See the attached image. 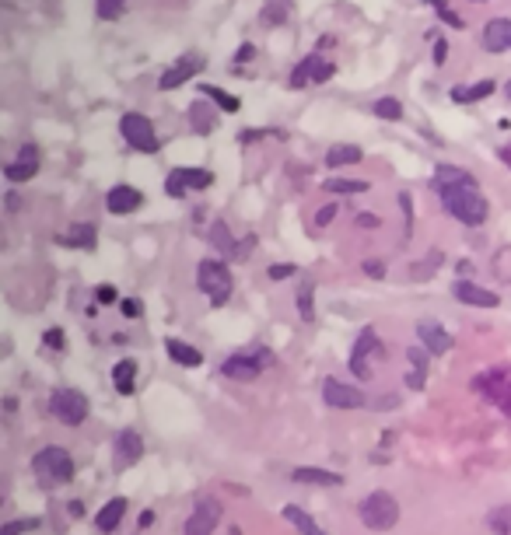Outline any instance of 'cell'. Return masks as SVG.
Returning <instances> with one entry per match:
<instances>
[{
    "instance_id": "1",
    "label": "cell",
    "mask_w": 511,
    "mask_h": 535,
    "mask_svg": "<svg viewBox=\"0 0 511 535\" xmlns=\"http://www.w3.org/2000/svg\"><path fill=\"white\" fill-rule=\"evenodd\" d=\"M441 193V206L455 217V220H462V224H469V227H476V224H483L487 220V199H483V193H480V186L473 182V179H466V182H452V186H445V189H438Z\"/></svg>"
},
{
    "instance_id": "2",
    "label": "cell",
    "mask_w": 511,
    "mask_h": 535,
    "mask_svg": "<svg viewBox=\"0 0 511 535\" xmlns=\"http://www.w3.org/2000/svg\"><path fill=\"white\" fill-rule=\"evenodd\" d=\"M32 469H36L39 486L57 490V486L71 483V476H74V458H71L64 448H43V451L32 458Z\"/></svg>"
},
{
    "instance_id": "3",
    "label": "cell",
    "mask_w": 511,
    "mask_h": 535,
    "mask_svg": "<svg viewBox=\"0 0 511 535\" xmlns=\"http://www.w3.org/2000/svg\"><path fill=\"white\" fill-rule=\"evenodd\" d=\"M361 521L371 528V532H389L396 521H399V500L389 493V490H375L361 500Z\"/></svg>"
},
{
    "instance_id": "4",
    "label": "cell",
    "mask_w": 511,
    "mask_h": 535,
    "mask_svg": "<svg viewBox=\"0 0 511 535\" xmlns=\"http://www.w3.org/2000/svg\"><path fill=\"white\" fill-rule=\"evenodd\" d=\"M473 385H476V392H480L490 406H497L501 413L511 416V364H497V368L476 375Z\"/></svg>"
},
{
    "instance_id": "5",
    "label": "cell",
    "mask_w": 511,
    "mask_h": 535,
    "mask_svg": "<svg viewBox=\"0 0 511 535\" xmlns=\"http://www.w3.org/2000/svg\"><path fill=\"white\" fill-rule=\"evenodd\" d=\"M196 287L210 298V305H224L231 298V273L224 270V262L203 259L196 266Z\"/></svg>"
},
{
    "instance_id": "6",
    "label": "cell",
    "mask_w": 511,
    "mask_h": 535,
    "mask_svg": "<svg viewBox=\"0 0 511 535\" xmlns=\"http://www.w3.org/2000/svg\"><path fill=\"white\" fill-rule=\"evenodd\" d=\"M50 413H53L60 423L77 427V423L88 420V399H84L77 389H57V392L50 395Z\"/></svg>"
},
{
    "instance_id": "7",
    "label": "cell",
    "mask_w": 511,
    "mask_h": 535,
    "mask_svg": "<svg viewBox=\"0 0 511 535\" xmlns=\"http://www.w3.org/2000/svg\"><path fill=\"white\" fill-rule=\"evenodd\" d=\"M119 133L126 137L130 147H137V151H144V154H154V151H158L154 123H151L147 116H140V112H126V116L119 119Z\"/></svg>"
},
{
    "instance_id": "8",
    "label": "cell",
    "mask_w": 511,
    "mask_h": 535,
    "mask_svg": "<svg viewBox=\"0 0 511 535\" xmlns=\"http://www.w3.org/2000/svg\"><path fill=\"white\" fill-rule=\"evenodd\" d=\"M385 350H382V343H378V336H375V329H364L361 336H357V343H354V354H350V371H354V378H361V382H371V364H368V357H382Z\"/></svg>"
},
{
    "instance_id": "9",
    "label": "cell",
    "mask_w": 511,
    "mask_h": 535,
    "mask_svg": "<svg viewBox=\"0 0 511 535\" xmlns=\"http://www.w3.org/2000/svg\"><path fill=\"white\" fill-rule=\"evenodd\" d=\"M274 357L267 354V350H260V354H231L224 364H221V371L228 375V378H242V382H252L256 375H260L267 364H270Z\"/></svg>"
},
{
    "instance_id": "10",
    "label": "cell",
    "mask_w": 511,
    "mask_h": 535,
    "mask_svg": "<svg viewBox=\"0 0 511 535\" xmlns=\"http://www.w3.org/2000/svg\"><path fill=\"white\" fill-rule=\"evenodd\" d=\"M210 182H214V175L203 172V168H175V172H168V179H165V193L175 196V199H182L189 189H207Z\"/></svg>"
},
{
    "instance_id": "11",
    "label": "cell",
    "mask_w": 511,
    "mask_h": 535,
    "mask_svg": "<svg viewBox=\"0 0 511 535\" xmlns=\"http://www.w3.org/2000/svg\"><path fill=\"white\" fill-rule=\"evenodd\" d=\"M323 399L333 409H357V406H364V392L357 385L340 382V378H326L323 382Z\"/></svg>"
},
{
    "instance_id": "12",
    "label": "cell",
    "mask_w": 511,
    "mask_h": 535,
    "mask_svg": "<svg viewBox=\"0 0 511 535\" xmlns=\"http://www.w3.org/2000/svg\"><path fill=\"white\" fill-rule=\"evenodd\" d=\"M217 521H221V504L214 497H200L186 521V535H214Z\"/></svg>"
},
{
    "instance_id": "13",
    "label": "cell",
    "mask_w": 511,
    "mask_h": 535,
    "mask_svg": "<svg viewBox=\"0 0 511 535\" xmlns=\"http://www.w3.org/2000/svg\"><path fill=\"white\" fill-rule=\"evenodd\" d=\"M336 74V67L329 63V60H323L319 53H312L309 60H302L298 63V70L291 74V84L295 88H305V84H323V81H329Z\"/></svg>"
},
{
    "instance_id": "14",
    "label": "cell",
    "mask_w": 511,
    "mask_h": 535,
    "mask_svg": "<svg viewBox=\"0 0 511 535\" xmlns=\"http://www.w3.org/2000/svg\"><path fill=\"white\" fill-rule=\"evenodd\" d=\"M200 67H203V56H200V53H186V56H179L172 67H165V74H161L158 88H161V91L179 88V84H186L189 77H196V70H200Z\"/></svg>"
},
{
    "instance_id": "15",
    "label": "cell",
    "mask_w": 511,
    "mask_h": 535,
    "mask_svg": "<svg viewBox=\"0 0 511 535\" xmlns=\"http://www.w3.org/2000/svg\"><path fill=\"white\" fill-rule=\"evenodd\" d=\"M36 172H39V147H36V144H25V147L18 151V158L4 168V175H8L11 182H29Z\"/></svg>"
},
{
    "instance_id": "16",
    "label": "cell",
    "mask_w": 511,
    "mask_h": 535,
    "mask_svg": "<svg viewBox=\"0 0 511 535\" xmlns=\"http://www.w3.org/2000/svg\"><path fill=\"white\" fill-rule=\"evenodd\" d=\"M452 294H455V301L473 305V308H497V305H501V298H497L494 291L476 287V284H469V280H459V284L452 287Z\"/></svg>"
},
{
    "instance_id": "17",
    "label": "cell",
    "mask_w": 511,
    "mask_h": 535,
    "mask_svg": "<svg viewBox=\"0 0 511 535\" xmlns=\"http://www.w3.org/2000/svg\"><path fill=\"white\" fill-rule=\"evenodd\" d=\"M417 336H420V343H424V350L427 354H445V350H452V333L448 329H441L438 322H420L417 326Z\"/></svg>"
},
{
    "instance_id": "18",
    "label": "cell",
    "mask_w": 511,
    "mask_h": 535,
    "mask_svg": "<svg viewBox=\"0 0 511 535\" xmlns=\"http://www.w3.org/2000/svg\"><path fill=\"white\" fill-rule=\"evenodd\" d=\"M112 448H116V462H119V465H133V462H140V455H144V437H140L137 430H123V434L112 441Z\"/></svg>"
},
{
    "instance_id": "19",
    "label": "cell",
    "mask_w": 511,
    "mask_h": 535,
    "mask_svg": "<svg viewBox=\"0 0 511 535\" xmlns=\"http://www.w3.org/2000/svg\"><path fill=\"white\" fill-rule=\"evenodd\" d=\"M140 189H133V186H112L109 189V196H105V206L112 210V213H133L137 206H140Z\"/></svg>"
},
{
    "instance_id": "20",
    "label": "cell",
    "mask_w": 511,
    "mask_h": 535,
    "mask_svg": "<svg viewBox=\"0 0 511 535\" xmlns=\"http://www.w3.org/2000/svg\"><path fill=\"white\" fill-rule=\"evenodd\" d=\"M483 46H487L490 53H504V50H511V22H508V18H494V22H487V29H483Z\"/></svg>"
},
{
    "instance_id": "21",
    "label": "cell",
    "mask_w": 511,
    "mask_h": 535,
    "mask_svg": "<svg viewBox=\"0 0 511 535\" xmlns=\"http://www.w3.org/2000/svg\"><path fill=\"white\" fill-rule=\"evenodd\" d=\"M295 483H309V486H340L343 479L336 472H326V469H316V465H302L291 472Z\"/></svg>"
},
{
    "instance_id": "22",
    "label": "cell",
    "mask_w": 511,
    "mask_h": 535,
    "mask_svg": "<svg viewBox=\"0 0 511 535\" xmlns=\"http://www.w3.org/2000/svg\"><path fill=\"white\" fill-rule=\"evenodd\" d=\"M123 514H126V497H112V500L98 511V518H95L98 532H116L119 521H123Z\"/></svg>"
},
{
    "instance_id": "23",
    "label": "cell",
    "mask_w": 511,
    "mask_h": 535,
    "mask_svg": "<svg viewBox=\"0 0 511 535\" xmlns=\"http://www.w3.org/2000/svg\"><path fill=\"white\" fill-rule=\"evenodd\" d=\"M165 350H168V357L179 361L182 368H200V364H203V354H200L196 347L182 343V340H165Z\"/></svg>"
},
{
    "instance_id": "24",
    "label": "cell",
    "mask_w": 511,
    "mask_h": 535,
    "mask_svg": "<svg viewBox=\"0 0 511 535\" xmlns=\"http://www.w3.org/2000/svg\"><path fill=\"white\" fill-rule=\"evenodd\" d=\"M60 245H67V248H95V227L91 224H74L67 234H60Z\"/></svg>"
},
{
    "instance_id": "25",
    "label": "cell",
    "mask_w": 511,
    "mask_h": 535,
    "mask_svg": "<svg viewBox=\"0 0 511 535\" xmlns=\"http://www.w3.org/2000/svg\"><path fill=\"white\" fill-rule=\"evenodd\" d=\"M410 375H406V385L410 389H424V378H427V350H410Z\"/></svg>"
},
{
    "instance_id": "26",
    "label": "cell",
    "mask_w": 511,
    "mask_h": 535,
    "mask_svg": "<svg viewBox=\"0 0 511 535\" xmlns=\"http://www.w3.org/2000/svg\"><path fill=\"white\" fill-rule=\"evenodd\" d=\"M284 518H288V521H291V525H295L302 535H326V532H323V528L312 521V514H305V511H302V507H295V504H288V507H284Z\"/></svg>"
},
{
    "instance_id": "27",
    "label": "cell",
    "mask_w": 511,
    "mask_h": 535,
    "mask_svg": "<svg viewBox=\"0 0 511 535\" xmlns=\"http://www.w3.org/2000/svg\"><path fill=\"white\" fill-rule=\"evenodd\" d=\"M357 161H361V147H354V144H336V147H329V154H326V165H329V168L357 165Z\"/></svg>"
},
{
    "instance_id": "28",
    "label": "cell",
    "mask_w": 511,
    "mask_h": 535,
    "mask_svg": "<svg viewBox=\"0 0 511 535\" xmlns=\"http://www.w3.org/2000/svg\"><path fill=\"white\" fill-rule=\"evenodd\" d=\"M487 528L494 535H511V504H497L490 514H487Z\"/></svg>"
},
{
    "instance_id": "29",
    "label": "cell",
    "mask_w": 511,
    "mask_h": 535,
    "mask_svg": "<svg viewBox=\"0 0 511 535\" xmlns=\"http://www.w3.org/2000/svg\"><path fill=\"white\" fill-rule=\"evenodd\" d=\"M189 126L200 133V137H207L210 130H214V112H210V105H203V102H196L193 109H189Z\"/></svg>"
},
{
    "instance_id": "30",
    "label": "cell",
    "mask_w": 511,
    "mask_h": 535,
    "mask_svg": "<svg viewBox=\"0 0 511 535\" xmlns=\"http://www.w3.org/2000/svg\"><path fill=\"white\" fill-rule=\"evenodd\" d=\"M133 375H137V364H133V361H119V364L112 368V385H116L123 395H130V392H133Z\"/></svg>"
},
{
    "instance_id": "31",
    "label": "cell",
    "mask_w": 511,
    "mask_h": 535,
    "mask_svg": "<svg viewBox=\"0 0 511 535\" xmlns=\"http://www.w3.org/2000/svg\"><path fill=\"white\" fill-rule=\"evenodd\" d=\"M490 91H494V84H490V81H480V84H469V88H452V98H455L459 105H466V102L487 98Z\"/></svg>"
},
{
    "instance_id": "32",
    "label": "cell",
    "mask_w": 511,
    "mask_h": 535,
    "mask_svg": "<svg viewBox=\"0 0 511 535\" xmlns=\"http://www.w3.org/2000/svg\"><path fill=\"white\" fill-rule=\"evenodd\" d=\"M210 241H214V248H221L228 259H238V248H235V241H231V231H228L221 220L210 227Z\"/></svg>"
},
{
    "instance_id": "33",
    "label": "cell",
    "mask_w": 511,
    "mask_h": 535,
    "mask_svg": "<svg viewBox=\"0 0 511 535\" xmlns=\"http://www.w3.org/2000/svg\"><path fill=\"white\" fill-rule=\"evenodd\" d=\"M200 91H203L207 98H214V102H217V105H221L224 112H238V109H242V102H238L235 95H228V91H221V88H214V84H203Z\"/></svg>"
},
{
    "instance_id": "34",
    "label": "cell",
    "mask_w": 511,
    "mask_h": 535,
    "mask_svg": "<svg viewBox=\"0 0 511 535\" xmlns=\"http://www.w3.org/2000/svg\"><path fill=\"white\" fill-rule=\"evenodd\" d=\"M469 175L462 172V168H452V165H441L438 172H434V186L438 189H445V186H452V182H466Z\"/></svg>"
},
{
    "instance_id": "35",
    "label": "cell",
    "mask_w": 511,
    "mask_h": 535,
    "mask_svg": "<svg viewBox=\"0 0 511 535\" xmlns=\"http://www.w3.org/2000/svg\"><path fill=\"white\" fill-rule=\"evenodd\" d=\"M323 189H326V193H343V196H347V193H364L368 182H357V179H329Z\"/></svg>"
},
{
    "instance_id": "36",
    "label": "cell",
    "mask_w": 511,
    "mask_h": 535,
    "mask_svg": "<svg viewBox=\"0 0 511 535\" xmlns=\"http://www.w3.org/2000/svg\"><path fill=\"white\" fill-rule=\"evenodd\" d=\"M375 116L378 119H403V105L396 98H378L375 102Z\"/></svg>"
},
{
    "instance_id": "37",
    "label": "cell",
    "mask_w": 511,
    "mask_h": 535,
    "mask_svg": "<svg viewBox=\"0 0 511 535\" xmlns=\"http://www.w3.org/2000/svg\"><path fill=\"white\" fill-rule=\"evenodd\" d=\"M126 8V0H98V18L102 22H116Z\"/></svg>"
},
{
    "instance_id": "38",
    "label": "cell",
    "mask_w": 511,
    "mask_h": 535,
    "mask_svg": "<svg viewBox=\"0 0 511 535\" xmlns=\"http://www.w3.org/2000/svg\"><path fill=\"white\" fill-rule=\"evenodd\" d=\"M36 525H39V518H18V521H11V525L0 528V535H22V532H32Z\"/></svg>"
},
{
    "instance_id": "39",
    "label": "cell",
    "mask_w": 511,
    "mask_h": 535,
    "mask_svg": "<svg viewBox=\"0 0 511 535\" xmlns=\"http://www.w3.org/2000/svg\"><path fill=\"white\" fill-rule=\"evenodd\" d=\"M431 4L438 8V15H441V18H445V22H448L452 29H462V25H466V22H462V18H459V15H455V11H452L448 4H445V0H431Z\"/></svg>"
},
{
    "instance_id": "40",
    "label": "cell",
    "mask_w": 511,
    "mask_h": 535,
    "mask_svg": "<svg viewBox=\"0 0 511 535\" xmlns=\"http://www.w3.org/2000/svg\"><path fill=\"white\" fill-rule=\"evenodd\" d=\"M399 206H403V217H406V238L413 234V199L410 193H399Z\"/></svg>"
},
{
    "instance_id": "41",
    "label": "cell",
    "mask_w": 511,
    "mask_h": 535,
    "mask_svg": "<svg viewBox=\"0 0 511 535\" xmlns=\"http://www.w3.org/2000/svg\"><path fill=\"white\" fill-rule=\"evenodd\" d=\"M267 273H270V280H288V277H291V273H298V270H295L291 262H274Z\"/></svg>"
},
{
    "instance_id": "42",
    "label": "cell",
    "mask_w": 511,
    "mask_h": 535,
    "mask_svg": "<svg viewBox=\"0 0 511 535\" xmlns=\"http://www.w3.org/2000/svg\"><path fill=\"white\" fill-rule=\"evenodd\" d=\"M438 262H441V255L434 252L427 262H417V266H413V277H417V280H427V277H431V266H438Z\"/></svg>"
},
{
    "instance_id": "43",
    "label": "cell",
    "mask_w": 511,
    "mask_h": 535,
    "mask_svg": "<svg viewBox=\"0 0 511 535\" xmlns=\"http://www.w3.org/2000/svg\"><path fill=\"white\" fill-rule=\"evenodd\" d=\"M298 312H302V319H305V322H312V315H316V312H312V291H309V287L298 294Z\"/></svg>"
},
{
    "instance_id": "44",
    "label": "cell",
    "mask_w": 511,
    "mask_h": 535,
    "mask_svg": "<svg viewBox=\"0 0 511 535\" xmlns=\"http://www.w3.org/2000/svg\"><path fill=\"white\" fill-rule=\"evenodd\" d=\"M95 298H98L102 305H112V301H119V294H116V287H109V284H102V287L95 291Z\"/></svg>"
},
{
    "instance_id": "45",
    "label": "cell",
    "mask_w": 511,
    "mask_h": 535,
    "mask_svg": "<svg viewBox=\"0 0 511 535\" xmlns=\"http://www.w3.org/2000/svg\"><path fill=\"white\" fill-rule=\"evenodd\" d=\"M364 273L375 277V280H382V277H385V266H382L378 259H368V262H364Z\"/></svg>"
},
{
    "instance_id": "46",
    "label": "cell",
    "mask_w": 511,
    "mask_h": 535,
    "mask_svg": "<svg viewBox=\"0 0 511 535\" xmlns=\"http://www.w3.org/2000/svg\"><path fill=\"white\" fill-rule=\"evenodd\" d=\"M119 308H123V315H126V319H137V315H140V301H137V298H123V305H119Z\"/></svg>"
},
{
    "instance_id": "47",
    "label": "cell",
    "mask_w": 511,
    "mask_h": 535,
    "mask_svg": "<svg viewBox=\"0 0 511 535\" xmlns=\"http://www.w3.org/2000/svg\"><path fill=\"white\" fill-rule=\"evenodd\" d=\"M333 217H336V206H323V210H319V217H316V227H326Z\"/></svg>"
},
{
    "instance_id": "48",
    "label": "cell",
    "mask_w": 511,
    "mask_h": 535,
    "mask_svg": "<svg viewBox=\"0 0 511 535\" xmlns=\"http://www.w3.org/2000/svg\"><path fill=\"white\" fill-rule=\"evenodd\" d=\"M382 220L375 217V213H357V227H378Z\"/></svg>"
},
{
    "instance_id": "49",
    "label": "cell",
    "mask_w": 511,
    "mask_h": 535,
    "mask_svg": "<svg viewBox=\"0 0 511 535\" xmlns=\"http://www.w3.org/2000/svg\"><path fill=\"white\" fill-rule=\"evenodd\" d=\"M46 347H57V350H60V347H64V333H60V329H50V333H46Z\"/></svg>"
},
{
    "instance_id": "50",
    "label": "cell",
    "mask_w": 511,
    "mask_h": 535,
    "mask_svg": "<svg viewBox=\"0 0 511 535\" xmlns=\"http://www.w3.org/2000/svg\"><path fill=\"white\" fill-rule=\"evenodd\" d=\"M445 50H448L445 43H438V46H434V63H445Z\"/></svg>"
},
{
    "instance_id": "51",
    "label": "cell",
    "mask_w": 511,
    "mask_h": 535,
    "mask_svg": "<svg viewBox=\"0 0 511 535\" xmlns=\"http://www.w3.org/2000/svg\"><path fill=\"white\" fill-rule=\"evenodd\" d=\"M249 56H256V50H252V46H242V50H238V63H245Z\"/></svg>"
},
{
    "instance_id": "52",
    "label": "cell",
    "mask_w": 511,
    "mask_h": 535,
    "mask_svg": "<svg viewBox=\"0 0 511 535\" xmlns=\"http://www.w3.org/2000/svg\"><path fill=\"white\" fill-rule=\"evenodd\" d=\"M151 521H154V511H144L140 514V528H151Z\"/></svg>"
},
{
    "instance_id": "53",
    "label": "cell",
    "mask_w": 511,
    "mask_h": 535,
    "mask_svg": "<svg viewBox=\"0 0 511 535\" xmlns=\"http://www.w3.org/2000/svg\"><path fill=\"white\" fill-rule=\"evenodd\" d=\"M501 161H504V165H508V168H511V144H508V147H504V151H501Z\"/></svg>"
},
{
    "instance_id": "54",
    "label": "cell",
    "mask_w": 511,
    "mask_h": 535,
    "mask_svg": "<svg viewBox=\"0 0 511 535\" xmlns=\"http://www.w3.org/2000/svg\"><path fill=\"white\" fill-rule=\"evenodd\" d=\"M504 95H508V98H511V81H508V84H504Z\"/></svg>"
}]
</instances>
